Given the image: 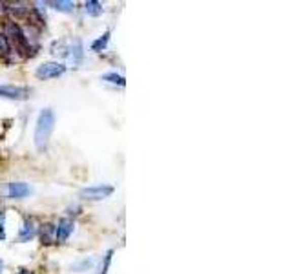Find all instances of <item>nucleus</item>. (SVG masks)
Segmentation results:
<instances>
[{
	"instance_id": "1",
	"label": "nucleus",
	"mask_w": 292,
	"mask_h": 274,
	"mask_svg": "<svg viewBox=\"0 0 292 274\" xmlns=\"http://www.w3.org/2000/svg\"><path fill=\"white\" fill-rule=\"evenodd\" d=\"M55 128V114L51 108H46L41 112L39 119H36V126H35V146L39 150H42L48 141H50V135Z\"/></svg>"
},
{
	"instance_id": "2",
	"label": "nucleus",
	"mask_w": 292,
	"mask_h": 274,
	"mask_svg": "<svg viewBox=\"0 0 292 274\" xmlns=\"http://www.w3.org/2000/svg\"><path fill=\"white\" fill-rule=\"evenodd\" d=\"M2 35L6 37V41H8V44H15V48H18V50H22V53H29V42H27L26 35L22 33V29H20V26L15 22H11V20H8V22L4 24V33Z\"/></svg>"
},
{
	"instance_id": "3",
	"label": "nucleus",
	"mask_w": 292,
	"mask_h": 274,
	"mask_svg": "<svg viewBox=\"0 0 292 274\" xmlns=\"http://www.w3.org/2000/svg\"><path fill=\"white\" fill-rule=\"evenodd\" d=\"M112 194H114V187H110V185H93V187H86L79 192V196L90 201H100Z\"/></svg>"
},
{
	"instance_id": "4",
	"label": "nucleus",
	"mask_w": 292,
	"mask_h": 274,
	"mask_svg": "<svg viewBox=\"0 0 292 274\" xmlns=\"http://www.w3.org/2000/svg\"><path fill=\"white\" fill-rule=\"evenodd\" d=\"M66 72V66L59 62H46V64H41L39 68H36V77L39 79H55L62 75Z\"/></svg>"
},
{
	"instance_id": "5",
	"label": "nucleus",
	"mask_w": 292,
	"mask_h": 274,
	"mask_svg": "<svg viewBox=\"0 0 292 274\" xmlns=\"http://www.w3.org/2000/svg\"><path fill=\"white\" fill-rule=\"evenodd\" d=\"M0 97L11 99V100H24L27 97V88L4 84V86H0Z\"/></svg>"
},
{
	"instance_id": "6",
	"label": "nucleus",
	"mask_w": 292,
	"mask_h": 274,
	"mask_svg": "<svg viewBox=\"0 0 292 274\" xmlns=\"http://www.w3.org/2000/svg\"><path fill=\"white\" fill-rule=\"evenodd\" d=\"M71 232H73V221L71 219H62V221H59V225L55 227V239L59 243H62L68 239Z\"/></svg>"
},
{
	"instance_id": "7",
	"label": "nucleus",
	"mask_w": 292,
	"mask_h": 274,
	"mask_svg": "<svg viewBox=\"0 0 292 274\" xmlns=\"http://www.w3.org/2000/svg\"><path fill=\"white\" fill-rule=\"evenodd\" d=\"M36 234V227L33 223V219H26L20 228V234H18V242H29L31 237H35Z\"/></svg>"
},
{
	"instance_id": "8",
	"label": "nucleus",
	"mask_w": 292,
	"mask_h": 274,
	"mask_svg": "<svg viewBox=\"0 0 292 274\" xmlns=\"http://www.w3.org/2000/svg\"><path fill=\"white\" fill-rule=\"evenodd\" d=\"M27 194H29V187H27L26 183H9V187H8L9 197H17V199H20V197L27 196Z\"/></svg>"
},
{
	"instance_id": "9",
	"label": "nucleus",
	"mask_w": 292,
	"mask_h": 274,
	"mask_svg": "<svg viewBox=\"0 0 292 274\" xmlns=\"http://www.w3.org/2000/svg\"><path fill=\"white\" fill-rule=\"evenodd\" d=\"M84 8H86V13L91 15V17H99V15H102V4L100 2H97V0H88L86 4H84Z\"/></svg>"
},
{
	"instance_id": "10",
	"label": "nucleus",
	"mask_w": 292,
	"mask_h": 274,
	"mask_svg": "<svg viewBox=\"0 0 292 274\" xmlns=\"http://www.w3.org/2000/svg\"><path fill=\"white\" fill-rule=\"evenodd\" d=\"M50 6H53L57 11H62V13H69L75 8V4L69 0H55V2H50Z\"/></svg>"
},
{
	"instance_id": "11",
	"label": "nucleus",
	"mask_w": 292,
	"mask_h": 274,
	"mask_svg": "<svg viewBox=\"0 0 292 274\" xmlns=\"http://www.w3.org/2000/svg\"><path fill=\"white\" fill-rule=\"evenodd\" d=\"M108 41H110V31H106L104 35L99 37V39H97V41L91 44V50H93V51H102L106 46H108Z\"/></svg>"
},
{
	"instance_id": "12",
	"label": "nucleus",
	"mask_w": 292,
	"mask_h": 274,
	"mask_svg": "<svg viewBox=\"0 0 292 274\" xmlns=\"http://www.w3.org/2000/svg\"><path fill=\"white\" fill-rule=\"evenodd\" d=\"M102 81H108L112 82V84H119V86H124V84H126V79H124L123 75H117V73H106V75H102Z\"/></svg>"
},
{
	"instance_id": "13",
	"label": "nucleus",
	"mask_w": 292,
	"mask_h": 274,
	"mask_svg": "<svg viewBox=\"0 0 292 274\" xmlns=\"http://www.w3.org/2000/svg\"><path fill=\"white\" fill-rule=\"evenodd\" d=\"M55 234V227L53 225H46L44 230H42V242L51 243V236Z\"/></svg>"
},
{
	"instance_id": "14",
	"label": "nucleus",
	"mask_w": 292,
	"mask_h": 274,
	"mask_svg": "<svg viewBox=\"0 0 292 274\" xmlns=\"http://www.w3.org/2000/svg\"><path fill=\"white\" fill-rule=\"evenodd\" d=\"M110 261H112V251H110L108 254L104 256V265L100 267V272L99 274H106V270H108V267H110Z\"/></svg>"
},
{
	"instance_id": "15",
	"label": "nucleus",
	"mask_w": 292,
	"mask_h": 274,
	"mask_svg": "<svg viewBox=\"0 0 292 274\" xmlns=\"http://www.w3.org/2000/svg\"><path fill=\"white\" fill-rule=\"evenodd\" d=\"M0 51H2V53H8L9 51V44H8V41H6L4 35H0Z\"/></svg>"
},
{
	"instance_id": "16",
	"label": "nucleus",
	"mask_w": 292,
	"mask_h": 274,
	"mask_svg": "<svg viewBox=\"0 0 292 274\" xmlns=\"http://www.w3.org/2000/svg\"><path fill=\"white\" fill-rule=\"evenodd\" d=\"M4 214H0V239H4Z\"/></svg>"
}]
</instances>
